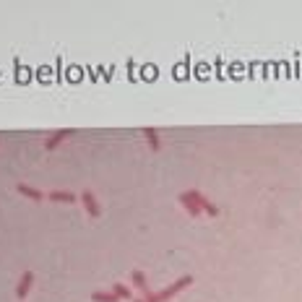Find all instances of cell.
Wrapping results in <instances>:
<instances>
[{
    "instance_id": "obj_9",
    "label": "cell",
    "mask_w": 302,
    "mask_h": 302,
    "mask_svg": "<svg viewBox=\"0 0 302 302\" xmlns=\"http://www.w3.org/2000/svg\"><path fill=\"white\" fill-rule=\"evenodd\" d=\"M47 198H50V201H55V203H73V201H76V195H73V193H68V190H52V193H47Z\"/></svg>"
},
{
    "instance_id": "obj_4",
    "label": "cell",
    "mask_w": 302,
    "mask_h": 302,
    "mask_svg": "<svg viewBox=\"0 0 302 302\" xmlns=\"http://www.w3.org/2000/svg\"><path fill=\"white\" fill-rule=\"evenodd\" d=\"M32 284H34V271H24V276H21L19 284H16V297L24 300L29 294V289H32Z\"/></svg>"
},
{
    "instance_id": "obj_10",
    "label": "cell",
    "mask_w": 302,
    "mask_h": 302,
    "mask_svg": "<svg viewBox=\"0 0 302 302\" xmlns=\"http://www.w3.org/2000/svg\"><path fill=\"white\" fill-rule=\"evenodd\" d=\"M92 300H94V302H120V297H117V294L112 292V289H110V292H104V289H96V292L92 294Z\"/></svg>"
},
{
    "instance_id": "obj_2",
    "label": "cell",
    "mask_w": 302,
    "mask_h": 302,
    "mask_svg": "<svg viewBox=\"0 0 302 302\" xmlns=\"http://www.w3.org/2000/svg\"><path fill=\"white\" fill-rule=\"evenodd\" d=\"M78 198H81V203H84V208H86L89 216H94V219L99 216V203H96V198H94L92 190H84V193L78 195Z\"/></svg>"
},
{
    "instance_id": "obj_14",
    "label": "cell",
    "mask_w": 302,
    "mask_h": 302,
    "mask_svg": "<svg viewBox=\"0 0 302 302\" xmlns=\"http://www.w3.org/2000/svg\"><path fill=\"white\" fill-rule=\"evenodd\" d=\"M133 302H146V300H143V297H135V300H133Z\"/></svg>"
},
{
    "instance_id": "obj_8",
    "label": "cell",
    "mask_w": 302,
    "mask_h": 302,
    "mask_svg": "<svg viewBox=\"0 0 302 302\" xmlns=\"http://www.w3.org/2000/svg\"><path fill=\"white\" fill-rule=\"evenodd\" d=\"M143 138H146V143L151 146V151H159L162 149V141H159V133L154 131V128H143Z\"/></svg>"
},
{
    "instance_id": "obj_5",
    "label": "cell",
    "mask_w": 302,
    "mask_h": 302,
    "mask_svg": "<svg viewBox=\"0 0 302 302\" xmlns=\"http://www.w3.org/2000/svg\"><path fill=\"white\" fill-rule=\"evenodd\" d=\"M190 195H193L195 201H198V206L203 208V214H208V216H219V208H216L214 203H211V201H208V198H206V195H203L201 190H190Z\"/></svg>"
},
{
    "instance_id": "obj_6",
    "label": "cell",
    "mask_w": 302,
    "mask_h": 302,
    "mask_svg": "<svg viewBox=\"0 0 302 302\" xmlns=\"http://www.w3.org/2000/svg\"><path fill=\"white\" fill-rule=\"evenodd\" d=\"M71 133H73V131H68V128H65V131H57V133H52L50 138L44 141V151H55V149L60 146V143L65 141V138H71Z\"/></svg>"
},
{
    "instance_id": "obj_13",
    "label": "cell",
    "mask_w": 302,
    "mask_h": 302,
    "mask_svg": "<svg viewBox=\"0 0 302 302\" xmlns=\"http://www.w3.org/2000/svg\"><path fill=\"white\" fill-rule=\"evenodd\" d=\"M143 300H146V302H162L159 300V292H151V289L143 292Z\"/></svg>"
},
{
    "instance_id": "obj_11",
    "label": "cell",
    "mask_w": 302,
    "mask_h": 302,
    "mask_svg": "<svg viewBox=\"0 0 302 302\" xmlns=\"http://www.w3.org/2000/svg\"><path fill=\"white\" fill-rule=\"evenodd\" d=\"M112 292H115L120 300H131V302L135 300V297H133V292H131V286H125V284H120V282H117V284H112Z\"/></svg>"
},
{
    "instance_id": "obj_3",
    "label": "cell",
    "mask_w": 302,
    "mask_h": 302,
    "mask_svg": "<svg viewBox=\"0 0 302 302\" xmlns=\"http://www.w3.org/2000/svg\"><path fill=\"white\" fill-rule=\"evenodd\" d=\"M180 203H183V206H185V211H188V214H190V216H201V214H203V208L198 206V201H195L193 195H190V190L180 193Z\"/></svg>"
},
{
    "instance_id": "obj_7",
    "label": "cell",
    "mask_w": 302,
    "mask_h": 302,
    "mask_svg": "<svg viewBox=\"0 0 302 302\" xmlns=\"http://www.w3.org/2000/svg\"><path fill=\"white\" fill-rule=\"evenodd\" d=\"M16 190H19L21 195H26V198H32V201H44V193L39 190V188H34V185L19 183V185H16Z\"/></svg>"
},
{
    "instance_id": "obj_12",
    "label": "cell",
    "mask_w": 302,
    "mask_h": 302,
    "mask_svg": "<svg viewBox=\"0 0 302 302\" xmlns=\"http://www.w3.org/2000/svg\"><path fill=\"white\" fill-rule=\"evenodd\" d=\"M131 279H133V284L138 286L141 292H149V282H146V274H143V271H138V268H135L133 274H131Z\"/></svg>"
},
{
    "instance_id": "obj_1",
    "label": "cell",
    "mask_w": 302,
    "mask_h": 302,
    "mask_svg": "<svg viewBox=\"0 0 302 302\" xmlns=\"http://www.w3.org/2000/svg\"><path fill=\"white\" fill-rule=\"evenodd\" d=\"M190 284H193V276H180L177 282H172V284L167 286V289H162V292H159V300H162V302H167V300L175 297V294H180L183 289H188Z\"/></svg>"
}]
</instances>
